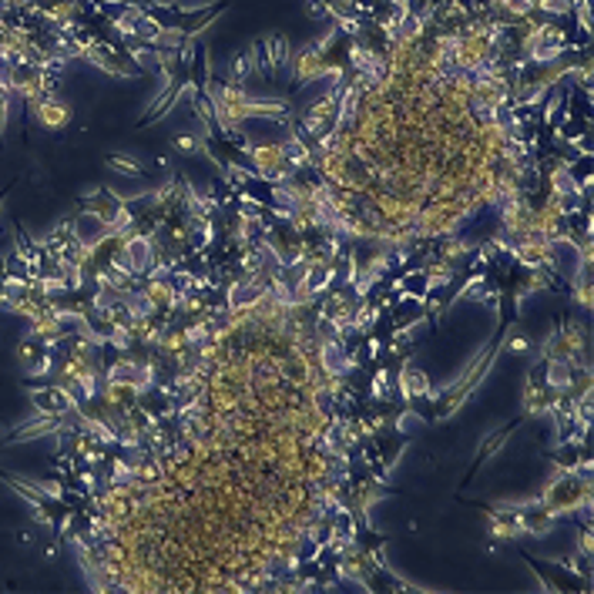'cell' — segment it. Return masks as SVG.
I'll return each instance as SVG.
<instances>
[{
  "label": "cell",
  "mask_w": 594,
  "mask_h": 594,
  "mask_svg": "<svg viewBox=\"0 0 594 594\" xmlns=\"http://www.w3.org/2000/svg\"><path fill=\"white\" fill-rule=\"evenodd\" d=\"M316 363H319V373L326 376V383H339L353 360L339 339H323V343H316Z\"/></svg>",
  "instance_id": "cell-4"
},
{
  "label": "cell",
  "mask_w": 594,
  "mask_h": 594,
  "mask_svg": "<svg viewBox=\"0 0 594 594\" xmlns=\"http://www.w3.org/2000/svg\"><path fill=\"white\" fill-rule=\"evenodd\" d=\"M181 148V152H198V142H195V138H185V135H181L179 142H175Z\"/></svg>",
  "instance_id": "cell-13"
},
{
  "label": "cell",
  "mask_w": 594,
  "mask_h": 594,
  "mask_svg": "<svg viewBox=\"0 0 594 594\" xmlns=\"http://www.w3.org/2000/svg\"><path fill=\"white\" fill-rule=\"evenodd\" d=\"M81 212H88L91 219H98L104 229H118L121 222L128 219V212H125V202L111 195L108 188H98L94 195L88 198H81Z\"/></svg>",
  "instance_id": "cell-3"
},
{
  "label": "cell",
  "mask_w": 594,
  "mask_h": 594,
  "mask_svg": "<svg viewBox=\"0 0 594 594\" xmlns=\"http://www.w3.org/2000/svg\"><path fill=\"white\" fill-rule=\"evenodd\" d=\"M389 316H393V326H397V333H403V329H410V326H416V323H424V319H426L424 299L403 296L397 306H389Z\"/></svg>",
  "instance_id": "cell-6"
},
{
  "label": "cell",
  "mask_w": 594,
  "mask_h": 594,
  "mask_svg": "<svg viewBox=\"0 0 594 594\" xmlns=\"http://www.w3.org/2000/svg\"><path fill=\"white\" fill-rule=\"evenodd\" d=\"M564 169H568V175L578 181V188H581L584 181H591V175H594V155H578L574 162H568Z\"/></svg>",
  "instance_id": "cell-11"
},
{
  "label": "cell",
  "mask_w": 594,
  "mask_h": 594,
  "mask_svg": "<svg viewBox=\"0 0 594 594\" xmlns=\"http://www.w3.org/2000/svg\"><path fill=\"white\" fill-rule=\"evenodd\" d=\"M555 135L561 138V142L574 144L578 138H581V135H591V121H588V118H564V125H561Z\"/></svg>",
  "instance_id": "cell-10"
},
{
  "label": "cell",
  "mask_w": 594,
  "mask_h": 594,
  "mask_svg": "<svg viewBox=\"0 0 594 594\" xmlns=\"http://www.w3.org/2000/svg\"><path fill=\"white\" fill-rule=\"evenodd\" d=\"M591 501V491H588V484H584L574 470H564V477L555 480L551 484V491H547V497H544V504L551 507V511H578L581 504H588Z\"/></svg>",
  "instance_id": "cell-1"
},
{
  "label": "cell",
  "mask_w": 594,
  "mask_h": 594,
  "mask_svg": "<svg viewBox=\"0 0 594 594\" xmlns=\"http://www.w3.org/2000/svg\"><path fill=\"white\" fill-rule=\"evenodd\" d=\"M403 393L406 397H420V393H430V380H426L424 370H416V366H403Z\"/></svg>",
  "instance_id": "cell-9"
},
{
  "label": "cell",
  "mask_w": 594,
  "mask_h": 594,
  "mask_svg": "<svg viewBox=\"0 0 594 594\" xmlns=\"http://www.w3.org/2000/svg\"><path fill=\"white\" fill-rule=\"evenodd\" d=\"M403 289V296H414V299H424L426 289H430V272L426 269H414L406 272L400 283H397Z\"/></svg>",
  "instance_id": "cell-8"
},
{
  "label": "cell",
  "mask_w": 594,
  "mask_h": 594,
  "mask_svg": "<svg viewBox=\"0 0 594 594\" xmlns=\"http://www.w3.org/2000/svg\"><path fill=\"white\" fill-rule=\"evenodd\" d=\"M517 520H520L524 534H547L551 524H555V511L544 504V501H537V504L517 507Z\"/></svg>",
  "instance_id": "cell-5"
},
{
  "label": "cell",
  "mask_w": 594,
  "mask_h": 594,
  "mask_svg": "<svg viewBox=\"0 0 594 594\" xmlns=\"http://www.w3.org/2000/svg\"><path fill=\"white\" fill-rule=\"evenodd\" d=\"M192 91H208V48L202 38H192V65H188Z\"/></svg>",
  "instance_id": "cell-7"
},
{
  "label": "cell",
  "mask_w": 594,
  "mask_h": 594,
  "mask_svg": "<svg viewBox=\"0 0 594 594\" xmlns=\"http://www.w3.org/2000/svg\"><path fill=\"white\" fill-rule=\"evenodd\" d=\"M520 557H524L530 568H534V574L547 584V591H584V588H588V578L574 574L568 564H547V561L530 557L528 551H520Z\"/></svg>",
  "instance_id": "cell-2"
},
{
  "label": "cell",
  "mask_w": 594,
  "mask_h": 594,
  "mask_svg": "<svg viewBox=\"0 0 594 594\" xmlns=\"http://www.w3.org/2000/svg\"><path fill=\"white\" fill-rule=\"evenodd\" d=\"M108 165H111L115 171H121V175H131V179H142V175H148L144 165H138V162H131V158H125V155H108Z\"/></svg>",
  "instance_id": "cell-12"
}]
</instances>
